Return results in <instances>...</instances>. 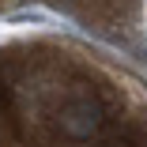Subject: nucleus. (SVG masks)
Here are the masks:
<instances>
[{"instance_id": "f257e3e1", "label": "nucleus", "mask_w": 147, "mask_h": 147, "mask_svg": "<svg viewBox=\"0 0 147 147\" xmlns=\"http://www.w3.org/2000/svg\"><path fill=\"white\" fill-rule=\"evenodd\" d=\"M0 147H147V76L68 34L0 42Z\"/></svg>"}, {"instance_id": "f03ea898", "label": "nucleus", "mask_w": 147, "mask_h": 147, "mask_svg": "<svg viewBox=\"0 0 147 147\" xmlns=\"http://www.w3.org/2000/svg\"><path fill=\"white\" fill-rule=\"evenodd\" d=\"M23 8H49L87 26L106 45L147 57V0H0V15Z\"/></svg>"}]
</instances>
